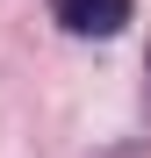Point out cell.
Instances as JSON below:
<instances>
[{"instance_id":"obj_1","label":"cell","mask_w":151,"mask_h":158,"mask_svg":"<svg viewBox=\"0 0 151 158\" xmlns=\"http://www.w3.org/2000/svg\"><path fill=\"white\" fill-rule=\"evenodd\" d=\"M130 15H137L130 0H58V22L72 36H122Z\"/></svg>"}]
</instances>
